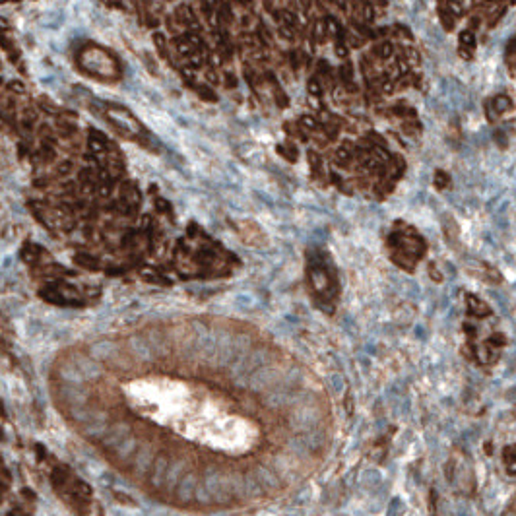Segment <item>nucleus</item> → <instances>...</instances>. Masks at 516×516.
I'll return each instance as SVG.
<instances>
[{"label":"nucleus","mask_w":516,"mask_h":516,"mask_svg":"<svg viewBox=\"0 0 516 516\" xmlns=\"http://www.w3.org/2000/svg\"><path fill=\"white\" fill-rule=\"evenodd\" d=\"M491 105H493V109H495L497 113H505V111H509V109L513 107V101L509 99V95L501 93V95H497V97L491 101Z\"/></svg>","instance_id":"6e6552de"},{"label":"nucleus","mask_w":516,"mask_h":516,"mask_svg":"<svg viewBox=\"0 0 516 516\" xmlns=\"http://www.w3.org/2000/svg\"><path fill=\"white\" fill-rule=\"evenodd\" d=\"M503 12H505V6H497V10L493 12V16H491V19L487 21V25H489V27H495V23H497V19L503 16Z\"/></svg>","instance_id":"aec40b11"},{"label":"nucleus","mask_w":516,"mask_h":516,"mask_svg":"<svg viewBox=\"0 0 516 516\" xmlns=\"http://www.w3.org/2000/svg\"><path fill=\"white\" fill-rule=\"evenodd\" d=\"M301 121H303V126H305L307 130H319V128H320L319 121H317V119H313V117H303Z\"/></svg>","instance_id":"a211bd4d"},{"label":"nucleus","mask_w":516,"mask_h":516,"mask_svg":"<svg viewBox=\"0 0 516 516\" xmlns=\"http://www.w3.org/2000/svg\"><path fill=\"white\" fill-rule=\"evenodd\" d=\"M435 184H437V188H445L450 184V177L445 171H437L435 173Z\"/></svg>","instance_id":"4468645a"},{"label":"nucleus","mask_w":516,"mask_h":516,"mask_svg":"<svg viewBox=\"0 0 516 516\" xmlns=\"http://www.w3.org/2000/svg\"><path fill=\"white\" fill-rule=\"evenodd\" d=\"M402 128H404V132H406L408 136H419V132H421V125H419L415 119H413V121H406Z\"/></svg>","instance_id":"ddd939ff"},{"label":"nucleus","mask_w":516,"mask_h":516,"mask_svg":"<svg viewBox=\"0 0 516 516\" xmlns=\"http://www.w3.org/2000/svg\"><path fill=\"white\" fill-rule=\"evenodd\" d=\"M309 161H311V165H313V169L317 173H320V169H322V163H320V156L317 154V152H309Z\"/></svg>","instance_id":"f3484780"},{"label":"nucleus","mask_w":516,"mask_h":516,"mask_svg":"<svg viewBox=\"0 0 516 516\" xmlns=\"http://www.w3.org/2000/svg\"><path fill=\"white\" fill-rule=\"evenodd\" d=\"M309 91H311V95H317V97H320V95H322L320 82H319V80H311V82H309Z\"/></svg>","instance_id":"6ab92c4d"},{"label":"nucleus","mask_w":516,"mask_h":516,"mask_svg":"<svg viewBox=\"0 0 516 516\" xmlns=\"http://www.w3.org/2000/svg\"><path fill=\"white\" fill-rule=\"evenodd\" d=\"M485 111H487V117L491 123H495V111H493V105L491 103H485Z\"/></svg>","instance_id":"b1692460"},{"label":"nucleus","mask_w":516,"mask_h":516,"mask_svg":"<svg viewBox=\"0 0 516 516\" xmlns=\"http://www.w3.org/2000/svg\"><path fill=\"white\" fill-rule=\"evenodd\" d=\"M466 301H468V305H470V313L472 315H476V317H487V315H491V311H489V307L485 305V303H481L478 297H474V295H466Z\"/></svg>","instance_id":"39448f33"},{"label":"nucleus","mask_w":516,"mask_h":516,"mask_svg":"<svg viewBox=\"0 0 516 516\" xmlns=\"http://www.w3.org/2000/svg\"><path fill=\"white\" fill-rule=\"evenodd\" d=\"M345 39H347V43H349L353 49H359V47H363V43H365V39H363V37H359V35H353V33H345Z\"/></svg>","instance_id":"dca6fc26"},{"label":"nucleus","mask_w":516,"mask_h":516,"mask_svg":"<svg viewBox=\"0 0 516 516\" xmlns=\"http://www.w3.org/2000/svg\"><path fill=\"white\" fill-rule=\"evenodd\" d=\"M196 489H198L196 476H194V474H190V476H186L184 480H180V481L177 483V487H175V493H177V497H178L180 501H190V499H194V495H196Z\"/></svg>","instance_id":"7ed1b4c3"},{"label":"nucleus","mask_w":516,"mask_h":516,"mask_svg":"<svg viewBox=\"0 0 516 516\" xmlns=\"http://www.w3.org/2000/svg\"><path fill=\"white\" fill-rule=\"evenodd\" d=\"M326 23L322 19H317L315 21V29H313V43H324L326 41Z\"/></svg>","instance_id":"9d476101"},{"label":"nucleus","mask_w":516,"mask_h":516,"mask_svg":"<svg viewBox=\"0 0 516 516\" xmlns=\"http://www.w3.org/2000/svg\"><path fill=\"white\" fill-rule=\"evenodd\" d=\"M109 119L113 121V125L125 128L126 132H132V134H138L142 130V126L138 125L136 119H132L128 113H125L123 109H117V111H109Z\"/></svg>","instance_id":"f03ea898"},{"label":"nucleus","mask_w":516,"mask_h":516,"mask_svg":"<svg viewBox=\"0 0 516 516\" xmlns=\"http://www.w3.org/2000/svg\"><path fill=\"white\" fill-rule=\"evenodd\" d=\"M487 344H491V345H503L505 344V336L503 334H493L491 338H489V342Z\"/></svg>","instance_id":"4be33fe9"},{"label":"nucleus","mask_w":516,"mask_h":516,"mask_svg":"<svg viewBox=\"0 0 516 516\" xmlns=\"http://www.w3.org/2000/svg\"><path fill=\"white\" fill-rule=\"evenodd\" d=\"M458 41H460V49H466V51H472L474 53V49H476V37H474V33L472 31H462L460 33V37H458Z\"/></svg>","instance_id":"1a4fd4ad"},{"label":"nucleus","mask_w":516,"mask_h":516,"mask_svg":"<svg viewBox=\"0 0 516 516\" xmlns=\"http://www.w3.org/2000/svg\"><path fill=\"white\" fill-rule=\"evenodd\" d=\"M80 64L89 72L99 78H117L119 76V64L117 60L105 53L103 49L89 47L80 54Z\"/></svg>","instance_id":"f257e3e1"},{"label":"nucleus","mask_w":516,"mask_h":516,"mask_svg":"<svg viewBox=\"0 0 516 516\" xmlns=\"http://www.w3.org/2000/svg\"><path fill=\"white\" fill-rule=\"evenodd\" d=\"M507 53H509V54H515V53H516V37H513V39H511V43H509V49H507Z\"/></svg>","instance_id":"a878e982"},{"label":"nucleus","mask_w":516,"mask_h":516,"mask_svg":"<svg viewBox=\"0 0 516 516\" xmlns=\"http://www.w3.org/2000/svg\"><path fill=\"white\" fill-rule=\"evenodd\" d=\"M429 274H431V278H433L435 282H443V274L437 270L435 264H429Z\"/></svg>","instance_id":"412c9836"},{"label":"nucleus","mask_w":516,"mask_h":516,"mask_svg":"<svg viewBox=\"0 0 516 516\" xmlns=\"http://www.w3.org/2000/svg\"><path fill=\"white\" fill-rule=\"evenodd\" d=\"M376 18L374 14V6L373 4H361V19L367 21V23H373Z\"/></svg>","instance_id":"f8f14e48"},{"label":"nucleus","mask_w":516,"mask_h":516,"mask_svg":"<svg viewBox=\"0 0 516 516\" xmlns=\"http://www.w3.org/2000/svg\"><path fill=\"white\" fill-rule=\"evenodd\" d=\"M439 10H441V21H443L445 29H446V31H452V27H454L456 21H454V16L450 14L446 2H441V4H439Z\"/></svg>","instance_id":"0eeeda50"},{"label":"nucleus","mask_w":516,"mask_h":516,"mask_svg":"<svg viewBox=\"0 0 516 516\" xmlns=\"http://www.w3.org/2000/svg\"><path fill=\"white\" fill-rule=\"evenodd\" d=\"M373 53H374V56H376L378 60H388V58L392 56V53H394V45H392L390 41H384V43L376 45V47L373 49Z\"/></svg>","instance_id":"423d86ee"},{"label":"nucleus","mask_w":516,"mask_h":516,"mask_svg":"<svg viewBox=\"0 0 516 516\" xmlns=\"http://www.w3.org/2000/svg\"><path fill=\"white\" fill-rule=\"evenodd\" d=\"M404 53H406V56H408V60H409V64H411V66H417V64H419V53H417L415 49H411V47H406V49H404Z\"/></svg>","instance_id":"2eb2a0df"},{"label":"nucleus","mask_w":516,"mask_h":516,"mask_svg":"<svg viewBox=\"0 0 516 516\" xmlns=\"http://www.w3.org/2000/svg\"><path fill=\"white\" fill-rule=\"evenodd\" d=\"M336 54L342 56V58L347 56V47L344 45V41H338V43H336Z\"/></svg>","instance_id":"5701e85b"},{"label":"nucleus","mask_w":516,"mask_h":516,"mask_svg":"<svg viewBox=\"0 0 516 516\" xmlns=\"http://www.w3.org/2000/svg\"><path fill=\"white\" fill-rule=\"evenodd\" d=\"M167 470H169V460L165 456H160L154 464V470H152V485L160 487L163 481H165V476H167Z\"/></svg>","instance_id":"20e7f679"},{"label":"nucleus","mask_w":516,"mask_h":516,"mask_svg":"<svg viewBox=\"0 0 516 516\" xmlns=\"http://www.w3.org/2000/svg\"><path fill=\"white\" fill-rule=\"evenodd\" d=\"M378 88L382 93H394L396 91V84L392 82V78H388V74H380L378 78Z\"/></svg>","instance_id":"9b49d317"},{"label":"nucleus","mask_w":516,"mask_h":516,"mask_svg":"<svg viewBox=\"0 0 516 516\" xmlns=\"http://www.w3.org/2000/svg\"><path fill=\"white\" fill-rule=\"evenodd\" d=\"M458 53H460V56H462V58H466V60H470V58L474 56V53H472V51H466V49H460Z\"/></svg>","instance_id":"393cba45"}]
</instances>
